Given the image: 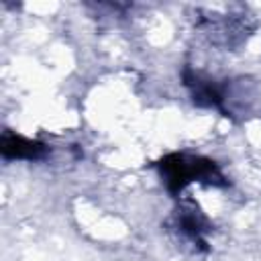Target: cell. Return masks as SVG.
I'll return each instance as SVG.
<instances>
[{"label": "cell", "instance_id": "obj_1", "mask_svg": "<svg viewBox=\"0 0 261 261\" xmlns=\"http://www.w3.org/2000/svg\"><path fill=\"white\" fill-rule=\"evenodd\" d=\"M181 82L192 102L200 108L216 110L226 118H245L253 112L257 94L255 86L245 82V77H216L194 67H184Z\"/></svg>", "mask_w": 261, "mask_h": 261}, {"label": "cell", "instance_id": "obj_2", "mask_svg": "<svg viewBox=\"0 0 261 261\" xmlns=\"http://www.w3.org/2000/svg\"><path fill=\"white\" fill-rule=\"evenodd\" d=\"M157 171L159 177L165 186V190L177 198L181 196V192L190 186V184H202V186H210V188H226L228 186V177L222 173L220 165L204 155H196V153H169L165 157H161L157 163Z\"/></svg>", "mask_w": 261, "mask_h": 261}, {"label": "cell", "instance_id": "obj_3", "mask_svg": "<svg viewBox=\"0 0 261 261\" xmlns=\"http://www.w3.org/2000/svg\"><path fill=\"white\" fill-rule=\"evenodd\" d=\"M171 230L196 253H206L210 249L208 234L212 232V222L194 200L177 202V208L171 214Z\"/></svg>", "mask_w": 261, "mask_h": 261}, {"label": "cell", "instance_id": "obj_4", "mask_svg": "<svg viewBox=\"0 0 261 261\" xmlns=\"http://www.w3.org/2000/svg\"><path fill=\"white\" fill-rule=\"evenodd\" d=\"M198 29L210 39V43L224 49H234L245 43L253 31L249 18L243 14H208L198 18Z\"/></svg>", "mask_w": 261, "mask_h": 261}, {"label": "cell", "instance_id": "obj_5", "mask_svg": "<svg viewBox=\"0 0 261 261\" xmlns=\"http://www.w3.org/2000/svg\"><path fill=\"white\" fill-rule=\"evenodd\" d=\"M49 145L41 143L37 139H29L18 133L4 130L0 137V153L4 159H16V161H39L49 155Z\"/></svg>", "mask_w": 261, "mask_h": 261}]
</instances>
